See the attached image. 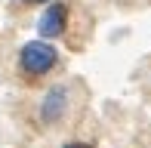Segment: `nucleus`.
<instances>
[{"label": "nucleus", "mask_w": 151, "mask_h": 148, "mask_svg": "<svg viewBox=\"0 0 151 148\" xmlns=\"http://www.w3.org/2000/svg\"><path fill=\"white\" fill-rule=\"evenodd\" d=\"M22 3H52V0H22Z\"/></svg>", "instance_id": "obj_5"}, {"label": "nucleus", "mask_w": 151, "mask_h": 148, "mask_svg": "<svg viewBox=\"0 0 151 148\" xmlns=\"http://www.w3.org/2000/svg\"><path fill=\"white\" fill-rule=\"evenodd\" d=\"M65 19H68V9L59 3V0H52V3L43 9L40 22H37V34L43 37V40H50V37H59L62 31H65Z\"/></svg>", "instance_id": "obj_2"}, {"label": "nucleus", "mask_w": 151, "mask_h": 148, "mask_svg": "<svg viewBox=\"0 0 151 148\" xmlns=\"http://www.w3.org/2000/svg\"><path fill=\"white\" fill-rule=\"evenodd\" d=\"M65 105H68L65 86H52V90L43 96V105H40V120H43V124H56L62 114H65Z\"/></svg>", "instance_id": "obj_3"}, {"label": "nucleus", "mask_w": 151, "mask_h": 148, "mask_svg": "<svg viewBox=\"0 0 151 148\" xmlns=\"http://www.w3.org/2000/svg\"><path fill=\"white\" fill-rule=\"evenodd\" d=\"M59 62V52L52 43H46L43 37L40 40H28V43L19 50V68H22L28 77H43L56 68Z\"/></svg>", "instance_id": "obj_1"}, {"label": "nucleus", "mask_w": 151, "mask_h": 148, "mask_svg": "<svg viewBox=\"0 0 151 148\" xmlns=\"http://www.w3.org/2000/svg\"><path fill=\"white\" fill-rule=\"evenodd\" d=\"M65 148H90V145H83V142H68Z\"/></svg>", "instance_id": "obj_4"}]
</instances>
